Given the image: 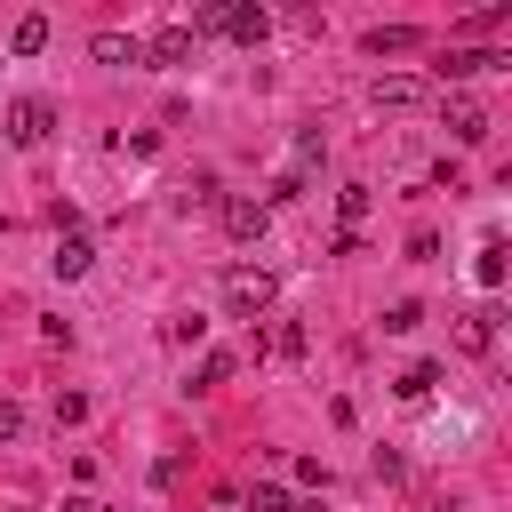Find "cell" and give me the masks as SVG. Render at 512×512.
<instances>
[{"label":"cell","instance_id":"1","mask_svg":"<svg viewBox=\"0 0 512 512\" xmlns=\"http://www.w3.org/2000/svg\"><path fill=\"white\" fill-rule=\"evenodd\" d=\"M224 312L256 328V320L272 312V272H264V264H232V272H224Z\"/></svg>","mask_w":512,"mask_h":512},{"label":"cell","instance_id":"2","mask_svg":"<svg viewBox=\"0 0 512 512\" xmlns=\"http://www.w3.org/2000/svg\"><path fill=\"white\" fill-rule=\"evenodd\" d=\"M48 128H56V104H48V96H24V104L8 112V136H16V144H40Z\"/></svg>","mask_w":512,"mask_h":512},{"label":"cell","instance_id":"3","mask_svg":"<svg viewBox=\"0 0 512 512\" xmlns=\"http://www.w3.org/2000/svg\"><path fill=\"white\" fill-rule=\"evenodd\" d=\"M264 224H272V208H264V200H248V192H232V200H224V232H232V240H264Z\"/></svg>","mask_w":512,"mask_h":512},{"label":"cell","instance_id":"4","mask_svg":"<svg viewBox=\"0 0 512 512\" xmlns=\"http://www.w3.org/2000/svg\"><path fill=\"white\" fill-rule=\"evenodd\" d=\"M416 96H424V80H408V72H392V80H376V88H368V104H376V112H408Z\"/></svg>","mask_w":512,"mask_h":512},{"label":"cell","instance_id":"5","mask_svg":"<svg viewBox=\"0 0 512 512\" xmlns=\"http://www.w3.org/2000/svg\"><path fill=\"white\" fill-rule=\"evenodd\" d=\"M448 136H456V144H480V136H488V112H480L472 96H448Z\"/></svg>","mask_w":512,"mask_h":512},{"label":"cell","instance_id":"6","mask_svg":"<svg viewBox=\"0 0 512 512\" xmlns=\"http://www.w3.org/2000/svg\"><path fill=\"white\" fill-rule=\"evenodd\" d=\"M144 56H152V64H192V32H184V24H160Z\"/></svg>","mask_w":512,"mask_h":512},{"label":"cell","instance_id":"7","mask_svg":"<svg viewBox=\"0 0 512 512\" xmlns=\"http://www.w3.org/2000/svg\"><path fill=\"white\" fill-rule=\"evenodd\" d=\"M224 32H232V40H248V48H256V40H264V32H272V16H264V8H224Z\"/></svg>","mask_w":512,"mask_h":512},{"label":"cell","instance_id":"8","mask_svg":"<svg viewBox=\"0 0 512 512\" xmlns=\"http://www.w3.org/2000/svg\"><path fill=\"white\" fill-rule=\"evenodd\" d=\"M96 64H144V40H128V32H96Z\"/></svg>","mask_w":512,"mask_h":512},{"label":"cell","instance_id":"9","mask_svg":"<svg viewBox=\"0 0 512 512\" xmlns=\"http://www.w3.org/2000/svg\"><path fill=\"white\" fill-rule=\"evenodd\" d=\"M496 64H504L496 48H456V56L440 64V72H448V80H472V72H496Z\"/></svg>","mask_w":512,"mask_h":512},{"label":"cell","instance_id":"10","mask_svg":"<svg viewBox=\"0 0 512 512\" xmlns=\"http://www.w3.org/2000/svg\"><path fill=\"white\" fill-rule=\"evenodd\" d=\"M456 336H464V352H488V344H496V304L464 312V328H456Z\"/></svg>","mask_w":512,"mask_h":512},{"label":"cell","instance_id":"11","mask_svg":"<svg viewBox=\"0 0 512 512\" xmlns=\"http://www.w3.org/2000/svg\"><path fill=\"white\" fill-rule=\"evenodd\" d=\"M408 48H416L408 24H376V32H368V56H408Z\"/></svg>","mask_w":512,"mask_h":512},{"label":"cell","instance_id":"12","mask_svg":"<svg viewBox=\"0 0 512 512\" xmlns=\"http://www.w3.org/2000/svg\"><path fill=\"white\" fill-rule=\"evenodd\" d=\"M88 256H96V248H88L80 232H64V240H56V272H64V280H80V272H88Z\"/></svg>","mask_w":512,"mask_h":512},{"label":"cell","instance_id":"13","mask_svg":"<svg viewBox=\"0 0 512 512\" xmlns=\"http://www.w3.org/2000/svg\"><path fill=\"white\" fill-rule=\"evenodd\" d=\"M392 392H400V400H432V392H440V368H432V360H416V368H408Z\"/></svg>","mask_w":512,"mask_h":512},{"label":"cell","instance_id":"14","mask_svg":"<svg viewBox=\"0 0 512 512\" xmlns=\"http://www.w3.org/2000/svg\"><path fill=\"white\" fill-rule=\"evenodd\" d=\"M40 48H48V16H24L16 24V56H40Z\"/></svg>","mask_w":512,"mask_h":512},{"label":"cell","instance_id":"15","mask_svg":"<svg viewBox=\"0 0 512 512\" xmlns=\"http://www.w3.org/2000/svg\"><path fill=\"white\" fill-rule=\"evenodd\" d=\"M336 208H344V232H352V224L368 216V184H344V192H336Z\"/></svg>","mask_w":512,"mask_h":512},{"label":"cell","instance_id":"16","mask_svg":"<svg viewBox=\"0 0 512 512\" xmlns=\"http://www.w3.org/2000/svg\"><path fill=\"white\" fill-rule=\"evenodd\" d=\"M472 272L496 288V280H504V240H480V264H472Z\"/></svg>","mask_w":512,"mask_h":512},{"label":"cell","instance_id":"17","mask_svg":"<svg viewBox=\"0 0 512 512\" xmlns=\"http://www.w3.org/2000/svg\"><path fill=\"white\" fill-rule=\"evenodd\" d=\"M200 336H208V320H200V312H184V320H168V344H200Z\"/></svg>","mask_w":512,"mask_h":512},{"label":"cell","instance_id":"18","mask_svg":"<svg viewBox=\"0 0 512 512\" xmlns=\"http://www.w3.org/2000/svg\"><path fill=\"white\" fill-rule=\"evenodd\" d=\"M384 328H392V336H408V328H424V312H416V304H392V312H384Z\"/></svg>","mask_w":512,"mask_h":512},{"label":"cell","instance_id":"19","mask_svg":"<svg viewBox=\"0 0 512 512\" xmlns=\"http://www.w3.org/2000/svg\"><path fill=\"white\" fill-rule=\"evenodd\" d=\"M248 512H288V496L280 488H248Z\"/></svg>","mask_w":512,"mask_h":512},{"label":"cell","instance_id":"20","mask_svg":"<svg viewBox=\"0 0 512 512\" xmlns=\"http://www.w3.org/2000/svg\"><path fill=\"white\" fill-rule=\"evenodd\" d=\"M16 432H24V408H16V400H0V440H16Z\"/></svg>","mask_w":512,"mask_h":512},{"label":"cell","instance_id":"21","mask_svg":"<svg viewBox=\"0 0 512 512\" xmlns=\"http://www.w3.org/2000/svg\"><path fill=\"white\" fill-rule=\"evenodd\" d=\"M64 512H104V504H88V496H72V504H64Z\"/></svg>","mask_w":512,"mask_h":512}]
</instances>
